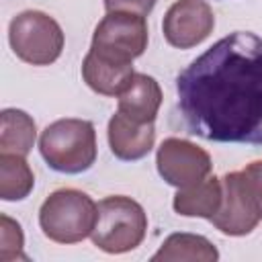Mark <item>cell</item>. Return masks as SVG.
<instances>
[{
    "label": "cell",
    "mask_w": 262,
    "mask_h": 262,
    "mask_svg": "<svg viewBox=\"0 0 262 262\" xmlns=\"http://www.w3.org/2000/svg\"><path fill=\"white\" fill-rule=\"evenodd\" d=\"M217 258L219 252L207 237L194 233H172L151 256V262H215Z\"/></svg>",
    "instance_id": "5bb4252c"
},
{
    "label": "cell",
    "mask_w": 262,
    "mask_h": 262,
    "mask_svg": "<svg viewBox=\"0 0 262 262\" xmlns=\"http://www.w3.org/2000/svg\"><path fill=\"white\" fill-rule=\"evenodd\" d=\"M223 199V182L221 178L215 176H207L205 180L186 186V188H178V192L174 194V211L178 215L184 217H203V219H211L221 205Z\"/></svg>",
    "instance_id": "4fadbf2b"
},
{
    "label": "cell",
    "mask_w": 262,
    "mask_h": 262,
    "mask_svg": "<svg viewBox=\"0 0 262 262\" xmlns=\"http://www.w3.org/2000/svg\"><path fill=\"white\" fill-rule=\"evenodd\" d=\"M25 237L20 225L10 219L8 215L0 217V260L2 262H12V260H27L23 254Z\"/></svg>",
    "instance_id": "e0dca14e"
},
{
    "label": "cell",
    "mask_w": 262,
    "mask_h": 262,
    "mask_svg": "<svg viewBox=\"0 0 262 262\" xmlns=\"http://www.w3.org/2000/svg\"><path fill=\"white\" fill-rule=\"evenodd\" d=\"M147 47V23L145 16L133 12H106L96 25L90 49L102 57L133 63Z\"/></svg>",
    "instance_id": "8992f818"
},
{
    "label": "cell",
    "mask_w": 262,
    "mask_h": 262,
    "mask_svg": "<svg viewBox=\"0 0 262 262\" xmlns=\"http://www.w3.org/2000/svg\"><path fill=\"white\" fill-rule=\"evenodd\" d=\"M156 6V0H104V8L106 12H133V14H141L147 16Z\"/></svg>",
    "instance_id": "ac0fdd59"
},
{
    "label": "cell",
    "mask_w": 262,
    "mask_h": 262,
    "mask_svg": "<svg viewBox=\"0 0 262 262\" xmlns=\"http://www.w3.org/2000/svg\"><path fill=\"white\" fill-rule=\"evenodd\" d=\"M215 27V16L205 0H176L162 23L166 41L172 47L188 49L203 43Z\"/></svg>",
    "instance_id": "9c48e42d"
},
{
    "label": "cell",
    "mask_w": 262,
    "mask_h": 262,
    "mask_svg": "<svg viewBox=\"0 0 262 262\" xmlns=\"http://www.w3.org/2000/svg\"><path fill=\"white\" fill-rule=\"evenodd\" d=\"M176 113L190 135L262 147V39L235 31L176 78Z\"/></svg>",
    "instance_id": "6da1fadb"
},
{
    "label": "cell",
    "mask_w": 262,
    "mask_h": 262,
    "mask_svg": "<svg viewBox=\"0 0 262 262\" xmlns=\"http://www.w3.org/2000/svg\"><path fill=\"white\" fill-rule=\"evenodd\" d=\"M156 141L154 123H135L123 113H115L108 121V145L115 158L135 162L145 158Z\"/></svg>",
    "instance_id": "30bf717a"
},
{
    "label": "cell",
    "mask_w": 262,
    "mask_h": 262,
    "mask_svg": "<svg viewBox=\"0 0 262 262\" xmlns=\"http://www.w3.org/2000/svg\"><path fill=\"white\" fill-rule=\"evenodd\" d=\"M39 151L47 166L61 174H80L96 160V131L86 119H59L39 137Z\"/></svg>",
    "instance_id": "7a4b0ae2"
},
{
    "label": "cell",
    "mask_w": 262,
    "mask_h": 262,
    "mask_svg": "<svg viewBox=\"0 0 262 262\" xmlns=\"http://www.w3.org/2000/svg\"><path fill=\"white\" fill-rule=\"evenodd\" d=\"M35 121L18 108H4L0 115V154L27 156L35 145Z\"/></svg>",
    "instance_id": "9a60e30c"
},
{
    "label": "cell",
    "mask_w": 262,
    "mask_h": 262,
    "mask_svg": "<svg viewBox=\"0 0 262 262\" xmlns=\"http://www.w3.org/2000/svg\"><path fill=\"white\" fill-rule=\"evenodd\" d=\"M160 104V84L147 74H133L127 88L119 94V113L135 123H154Z\"/></svg>",
    "instance_id": "7c38bea8"
},
{
    "label": "cell",
    "mask_w": 262,
    "mask_h": 262,
    "mask_svg": "<svg viewBox=\"0 0 262 262\" xmlns=\"http://www.w3.org/2000/svg\"><path fill=\"white\" fill-rule=\"evenodd\" d=\"M156 164L160 176L176 188L192 186L211 174L209 154L203 147L178 137H168L162 141Z\"/></svg>",
    "instance_id": "52a82bcc"
},
{
    "label": "cell",
    "mask_w": 262,
    "mask_h": 262,
    "mask_svg": "<svg viewBox=\"0 0 262 262\" xmlns=\"http://www.w3.org/2000/svg\"><path fill=\"white\" fill-rule=\"evenodd\" d=\"M8 41L14 55L31 66H49L63 49L61 27L41 10L16 14L8 25Z\"/></svg>",
    "instance_id": "5b68a950"
},
{
    "label": "cell",
    "mask_w": 262,
    "mask_h": 262,
    "mask_svg": "<svg viewBox=\"0 0 262 262\" xmlns=\"http://www.w3.org/2000/svg\"><path fill=\"white\" fill-rule=\"evenodd\" d=\"M35 176L25 156L0 154V199L23 201L33 190Z\"/></svg>",
    "instance_id": "2e32d148"
},
{
    "label": "cell",
    "mask_w": 262,
    "mask_h": 262,
    "mask_svg": "<svg viewBox=\"0 0 262 262\" xmlns=\"http://www.w3.org/2000/svg\"><path fill=\"white\" fill-rule=\"evenodd\" d=\"M133 63L115 61L98 55L96 51H88L82 61V78L84 82L102 96H119L133 78Z\"/></svg>",
    "instance_id": "8fae6325"
},
{
    "label": "cell",
    "mask_w": 262,
    "mask_h": 262,
    "mask_svg": "<svg viewBox=\"0 0 262 262\" xmlns=\"http://www.w3.org/2000/svg\"><path fill=\"white\" fill-rule=\"evenodd\" d=\"M242 176H244V180H246V184H248L254 201L258 203V207L262 211V160L248 164L242 170Z\"/></svg>",
    "instance_id": "d6986e66"
},
{
    "label": "cell",
    "mask_w": 262,
    "mask_h": 262,
    "mask_svg": "<svg viewBox=\"0 0 262 262\" xmlns=\"http://www.w3.org/2000/svg\"><path fill=\"white\" fill-rule=\"evenodd\" d=\"M96 207V225L90 233L96 248L108 254H125L143 242L147 217L137 201L129 196H106Z\"/></svg>",
    "instance_id": "277c9868"
},
{
    "label": "cell",
    "mask_w": 262,
    "mask_h": 262,
    "mask_svg": "<svg viewBox=\"0 0 262 262\" xmlns=\"http://www.w3.org/2000/svg\"><path fill=\"white\" fill-rule=\"evenodd\" d=\"M223 199L219 211L209 219L225 235H246L262 219V211L254 201L242 170L227 172L223 178Z\"/></svg>",
    "instance_id": "ba28073f"
},
{
    "label": "cell",
    "mask_w": 262,
    "mask_h": 262,
    "mask_svg": "<svg viewBox=\"0 0 262 262\" xmlns=\"http://www.w3.org/2000/svg\"><path fill=\"white\" fill-rule=\"evenodd\" d=\"M96 215L98 207L86 192L76 188H59L41 205L39 225L51 242L78 244L92 233Z\"/></svg>",
    "instance_id": "3957f363"
}]
</instances>
